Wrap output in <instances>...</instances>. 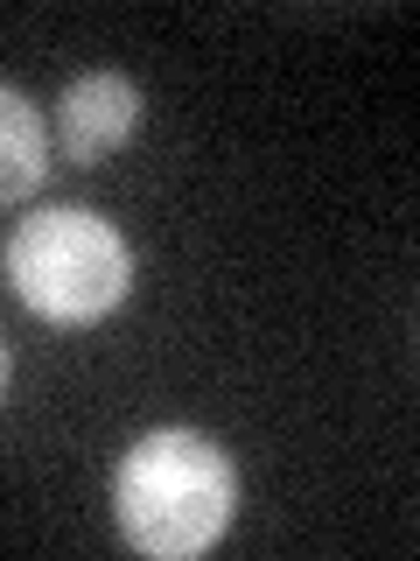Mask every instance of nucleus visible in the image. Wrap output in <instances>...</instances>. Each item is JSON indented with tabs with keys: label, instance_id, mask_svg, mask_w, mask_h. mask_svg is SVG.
I'll use <instances>...</instances> for the list:
<instances>
[{
	"label": "nucleus",
	"instance_id": "obj_3",
	"mask_svg": "<svg viewBox=\"0 0 420 561\" xmlns=\"http://www.w3.org/2000/svg\"><path fill=\"white\" fill-rule=\"evenodd\" d=\"M140 127V84L119 70H84L57 105V140L63 162H105L113 148H127Z\"/></svg>",
	"mask_w": 420,
	"mask_h": 561
},
{
	"label": "nucleus",
	"instance_id": "obj_5",
	"mask_svg": "<svg viewBox=\"0 0 420 561\" xmlns=\"http://www.w3.org/2000/svg\"><path fill=\"white\" fill-rule=\"evenodd\" d=\"M0 386H8V344H0Z\"/></svg>",
	"mask_w": 420,
	"mask_h": 561
},
{
	"label": "nucleus",
	"instance_id": "obj_4",
	"mask_svg": "<svg viewBox=\"0 0 420 561\" xmlns=\"http://www.w3.org/2000/svg\"><path fill=\"white\" fill-rule=\"evenodd\" d=\"M43 162H49L43 113H35L14 84H0V204L28 197V190L43 183Z\"/></svg>",
	"mask_w": 420,
	"mask_h": 561
},
{
	"label": "nucleus",
	"instance_id": "obj_2",
	"mask_svg": "<svg viewBox=\"0 0 420 561\" xmlns=\"http://www.w3.org/2000/svg\"><path fill=\"white\" fill-rule=\"evenodd\" d=\"M8 280L14 295L57 330L105 323L133 288V245L98 210H35L8 239Z\"/></svg>",
	"mask_w": 420,
	"mask_h": 561
},
{
	"label": "nucleus",
	"instance_id": "obj_1",
	"mask_svg": "<svg viewBox=\"0 0 420 561\" xmlns=\"http://www.w3.org/2000/svg\"><path fill=\"white\" fill-rule=\"evenodd\" d=\"M238 513V470L232 449L197 428H154L119 456L113 470V519L133 554L189 561L218 548Z\"/></svg>",
	"mask_w": 420,
	"mask_h": 561
}]
</instances>
